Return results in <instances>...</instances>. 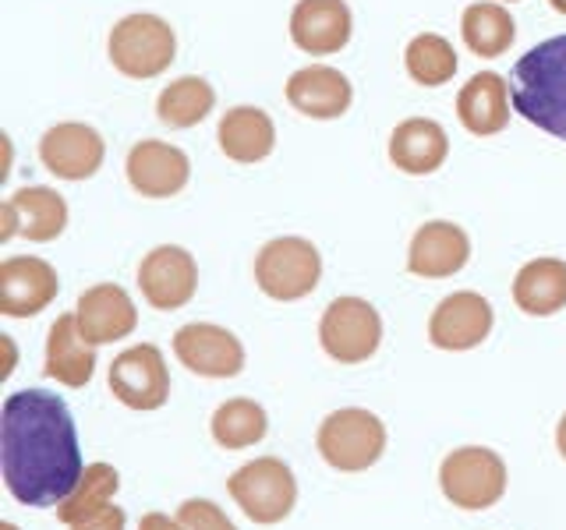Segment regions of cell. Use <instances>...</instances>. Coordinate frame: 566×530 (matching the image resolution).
I'll return each instance as SVG.
<instances>
[{
  "mask_svg": "<svg viewBox=\"0 0 566 530\" xmlns=\"http://www.w3.org/2000/svg\"><path fill=\"white\" fill-rule=\"evenodd\" d=\"M510 4H517V0H510Z\"/></svg>",
  "mask_w": 566,
  "mask_h": 530,
  "instance_id": "obj_38",
  "label": "cell"
},
{
  "mask_svg": "<svg viewBox=\"0 0 566 530\" xmlns=\"http://www.w3.org/2000/svg\"><path fill=\"white\" fill-rule=\"evenodd\" d=\"M403 67H407V75H411V82H418L424 88H439L457 75V50L447 35L421 32L407 43Z\"/></svg>",
  "mask_w": 566,
  "mask_h": 530,
  "instance_id": "obj_30",
  "label": "cell"
},
{
  "mask_svg": "<svg viewBox=\"0 0 566 530\" xmlns=\"http://www.w3.org/2000/svg\"><path fill=\"white\" fill-rule=\"evenodd\" d=\"M439 488L457 509H492L506 495V464L485 446L453 449L439 467Z\"/></svg>",
  "mask_w": 566,
  "mask_h": 530,
  "instance_id": "obj_6",
  "label": "cell"
},
{
  "mask_svg": "<svg viewBox=\"0 0 566 530\" xmlns=\"http://www.w3.org/2000/svg\"><path fill=\"white\" fill-rule=\"evenodd\" d=\"M553 4V11H559V14H566V0H548Z\"/></svg>",
  "mask_w": 566,
  "mask_h": 530,
  "instance_id": "obj_36",
  "label": "cell"
},
{
  "mask_svg": "<svg viewBox=\"0 0 566 530\" xmlns=\"http://www.w3.org/2000/svg\"><path fill=\"white\" fill-rule=\"evenodd\" d=\"M212 106H217V88L199 75H181L156 96V117L174 131H188L212 114Z\"/></svg>",
  "mask_w": 566,
  "mask_h": 530,
  "instance_id": "obj_27",
  "label": "cell"
},
{
  "mask_svg": "<svg viewBox=\"0 0 566 530\" xmlns=\"http://www.w3.org/2000/svg\"><path fill=\"white\" fill-rule=\"evenodd\" d=\"M8 202L18 212V230H22V237H29L35 244H50L64 234L67 202L61 191H53L46 184H29V188H18Z\"/></svg>",
  "mask_w": 566,
  "mask_h": 530,
  "instance_id": "obj_25",
  "label": "cell"
},
{
  "mask_svg": "<svg viewBox=\"0 0 566 530\" xmlns=\"http://www.w3.org/2000/svg\"><path fill=\"white\" fill-rule=\"evenodd\" d=\"M128 527V517H124V509H117V506H106L99 517H93V520H85V523H75L71 530H124Z\"/></svg>",
  "mask_w": 566,
  "mask_h": 530,
  "instance_id": "obj_32",
  "label": "cell"
},
{
  "mask_svg": "<svg viewBox=\"0 0 566 530\" xmlns=\"http://www.w3.org/2000/svg\"><path fill=\"white\" fill-rule=\"evenodd\" d=\"M117 488H120V474L111 464H88L75 491L57 506V520L75 527V523L99 517L106 506H114Z\"/></svg>",
  "mask_w": 566,
  "mask_h": 530,
  "instance_id": "obj_29",
  "label": "cell"
},
{
  "mask_svg": "<svg viewBox=\"0 0 566 530\" xmlns=\"http://www.w3.org/2000/svg\"><path fill=\"white\" fill-rule=\"evenodd\" d=\"M323 279V255L305 237H273L255 255V283L273 300H301Z\"/></svg>",
  "mask_w": 566,
  "mask_h": 530,
  "instance_id": "obj_7",
  "label": "cell"
},
{
  "mask_svg": "<svg viewBox=\"0 0 566 530\" xmlns=\"http://www.w3.org/2000/svg\"><path fill=\"white\" fill-rule=\"evenodd\" d=\"M174 353L202 379H234L244 368V347L230 329L212 322H188L174 332Z\"/></svg>",
  "mask_w": 566,
  "mask_h": 530,
  "instance_id": "obj_13",
  "label": "cell"
},
{
  "mask_svg": "<svg viewBox=\"0 0 566 530\" xmlns=\"http://www.w3.org/2000/svg\"><path fill=\"white\" fill-rule=\"evenodd\" d=\"M513 300L524 315H556L566 308V262L563 258H531L513 279Z\"/></svg>",
  "mask_w": 566,
  "mask_h": 530,
  "instance_id": "obj_24",
  "label": "cell"
},
{
  "mask_svg": "<svg viewBox=\"0 0 566 530\" xmlns=\"http://www.w3.org/2000/svg\"><path fill=\"white\" fill-rule=\"evenodd\" d=\"M354 14L347 0H297L291 11V40L301 53L329 57L350 43Z\"/></svg>",
  "mask_w": 566,
  "mask_h": 530,
  "instance_id": "obj_16",
  "label": "cell"
},
{
  "mask_svg": "<svg viewBox=\"0 0 566 530\" xmlns=\"http://www.w3.org/2000/svg\"><path fill=\"white\" fill-rule=\"evenodd\" d=\"M138 290L156 311H177L199 290V265L181 244H159L138 265Z\"/></svg>",
  "mask_w": 566,
  "mask_h": 530,
  "instance_id": "obj_11",
  "label": "cell"
},
{
  "mask_svg": "<svg viewBox=\"0 0 566 530\" xmlns=\"http://www.w3.org/2000/svg\"><path fill=\"white\" fill-rule=\"evenodd\" d=\"M492 305L474 290H457L450 297H442L432 318H429V340L439 350H474L489 340L492 332Z\"/></svg>",
  "mask_w": 566,
  "mask_h": 530,
  "instance_id": "obj_14",
  "label": "cell"
},
{
  "mask_svg": "<svg viewBox=\"0 0 566 530\" xmlns=\"http://www.w3.org/2000/svg\"><path fill=\"white\" fill-rule=\"evenodd\" d=\"M318 343L336 364H365L382 343V318L365 297H336L318 322Z\"/></svg>",
  "mask_w": 566,
  "mask_h": 530,
  "instance_id": "obj_8",
  "label": "cell"
},
{
  "mask_svg": "<svg viewBox=\"0 0 566 530\" xmlns=\"http://www.w3.org/2000/svg\"><path fill=\"white\" fill-rule=\"evenodd\" d=\"M460 35L478 57H503L517 40V22L500 0H478L460 14Z\"/></svg>",
  "mask_w": 566,
  "mask_h": 530,
  "instance_id": "obj_26",
  "label": "cell"
},
{
  "mask_svg": "<svg viewBox=\"0 0 566 530\" xmlns=\"http://www.w3.org/2000/svg\"><path fill=\"white\" fill-rule=\"evenodd\" d=\"M111 393L132 411H159L170 400V371L156 343L120 350L111 364Z\"/></svg>",
  "mask_w": 566,
  "mask_h": 530,
  "instance_id": "obj_9",
  "label": "cell"
},
{
  "mask_svg": "<svg viewBox=\"0 0 566 530\" xmlns=\"http://www.w3.org/2000/svg\"><path fill=\"white\" fill-rule=\"evenodd\" d=\"M230 499L241 506V512L252 523H280L291 517L297 502L294 470L276 456H259L252 464L238 467L227 481Z\"/></svg>",
  "mask_w": 566,
  "mask_h": 530,
  "instance_id": "obj_5",
  "label": "cell"
},
{
  "mask_svg": "<svg viewBox=\"0 0 566 530\" xmlns=\"http://www.w3.org/2000/svg\"><path fill=\"white\" fill-rule=\"evenodd\" d=\"M0 470L22 506H61L82 481V449L71 411L46 389H18L0 411Z\"/></svg>",
  "mask_w": 566,
  "mask_h": 530,
  "instance_id": "obj_1",
  "label": "cell"
},
{
  "mask_svg": "<svg viewBox=\"0 0 566 530\" xmlns=\"http://www.w3.org/2000/svg\"><path fill=\"white\" fill-rule=\"evenodd\" d=\"M18 234H22V230H18V212H14L11 202H4V205H0V244H8Z\"/></svg>",
  "mask_w": 566,
  "mask_h": 530,
  "instance_id": "obj_33",
  "label": "cell"
},
{
  "mask_svg": "<svg viewBox=\"0 0 566 530\" xmlns=\"http://www.w3.org/2000/svg\"><path fill=\"white\" fill-rule=\"evenodd\" d=\"M513 110L527 124L566 141V35L531 46L513 64Z\"/></svg>",
  "mask_w": 566,
  "mask_h": 530,
  "instance_id": "obj_2",
  "label": "cell"
},
{
  "mask_svg": "<svg viewBox=\"0 0 566 530\" xmlns=\"http://www.w3.org/2000/svg\"><path fill=\"white\" fill-rule=\"evenodd\" d=\"M450 156V135L432 117H407L389 135V163L407 177H429Z\"/></svg>",
  "mask_w": 566,
  "mask_h": 530,
  "instance_id": "obj_20",
  "label": "cell"
},
{
  "mask_svg": "<svg viewBox=\"0 0 566 530\" xmlns=\"http://www.w3.org/2000/svg\"><path fill=\"white\" fill-rule=\"evenodd\" d=\"M315 442L333 470L361 474L379 464L386 449V424L365 406H344V411H333L318 424Z\"/></svg>",
  "mask_w": 566,
  "mask_h": 530,
  "instance_id": "obj_4",
  "label": "cell"
},
{
  "mask_svg": "<svg viewBox=\"0 0 566 530\" xmlns=\"http://www.w3.org/2000/svg\"><path fill=\"white\" fill-rule=\"evenodd\" d=\"M217 141L234 163H262L276 149V124L262 106H230L217 124Z\"/></svg>",
  "mask_w": 566,
  "mask_h": 530,
  "instance_id": "obj_23",
  "label": "cell"
},
{
  "mask_svg": "<svg viewBox=\"0 0 566 530\" xmlns=\"http://www.w3.org/2000/svg\"><path fill=\"white\" fill-rule=\"evenodd\" d=\"M177 520H181L185 530H238L234 523L227 520V512L209 502V499H188L177 509Z\"/></svg>",
  "mask_w": 566,
  "mask_h": 530,
  "instance_id": "obj_31",
  "label": "cell"
},
{
  "mask_svg": "<svg viewBox=\"0 0 566 530\" xmlns=\"http://www.w3.org/2000/svg\"><path fill=\"white\" fill-rule=\"evenodd\" d=\"M57 290V269L46 258L14 255L0 262V311L8 318H32L46 311Z\"/></svg>",
  "mask_w": 566,
  "mask_h": 530,
  "instance_id": "obj_15",
  "label": "cell"
},
{
  "mask_svg": "<svg viewBox=\"0 0 566 530\" xmlns=\"http://www.w3.org/2000/svg\"><path fill=\"white\" fill-rule=\"evenodd\" d=\"M103 159H106V141L93 124L64 120L46 128L40 138V163L57 181H88V177L99 173Z\"/></svg>",
  "mask_w": 566,
  "mask_h": 530,
  "instance_id": "obj_10",
  "label": "cell"
},
{
  "mask_svg": "<svg viewBox=\"0 0 566 530\" xmlns=\"http://www.w3.org/2000/svg\"><path fill=\"white\" fill-rule=\"evenodd\" d=\"M78 329L88 343H114V340H128L138 326V311L132 294L117 287V283H96L78 297Z\"/></svg>",
  "mask_w": 566,
  "mask_h": 530,
  "instance_id": "obj_18",
  "label": "cell"
},
{
  "mask_svg": "<svg viewBox=\"0 0 566 530\" xmlns=\"http://www.w3.org/2000/svg\"><path fill=\"white\" fill-rule=\"evenodd\" d=\"M510 85L503 75L495 71H478V75L468 78V85H460L457 93V120L474 138H489L500 135L510 124Z\"/></svg>",
  "mask_w": 566,
  "mask_h": 530,
  "instance_id": "obj_21",
  "label": "cell"
},
{
  "mask_svg": "<svg viewBox=\"0 0 566 530\" xmlns=\"http://www.w3.org/2000/svg\"><path fill=\"white\" fill-rule=\"evenodd\" d=\"M471 258V237L464 226L450 220H429L415 230L411 247H407V269L421 279H447L457 276Z\"/></svg>",
  "mask_w": 566,
  "mask_h": 530,
  "instance_id": "obj_17",
  "label": "cell"
},
{
  "mask_svg": "<svg viewBox=\"0 0 566 530\" xmlns=\"http://www.w3.org/2000/svg\"><path fill=\"white\" fill-rule=\"evenodd\" d=\"M106 57H111L114 71H120L124 78H135V82L159 78L177 61V32L167 18H159V14H149V11L124 14L111 29Z\"/></svg>",
  "mask_w": 566,
  "mask_h": 530,
  "instance_id": "obj_3",
  "label": "cell"
},
{
  "mask_svg": "<svg viewBox=\"0 0 566 530\" xmlns=\"http://www.w3.org/2000/svg\"><path fill=\"white\" fill-rule=\"evenodd\" d=\"M556 449H559V456L566 459V414H563L559 424H556Z\"/></svg>",
  "mask_w": 566,
  "mask_h": 530,
  "instance_id": "obj_35",
  "label": "cell"
},
{
  "mask_svg": "<svg viewBox=\"0 0 566 530\" xmlns=\"http://www.w3.org/2000/svg\"><path fill=\"white\" fill-rule=\"evenodd\" d=\"M0 530H18L14 523H0Z\"/></svg>",
  "mask_w": 566,
  "mask_h": 530,
  "instance_id": "obj_37",
  "label": "cell"
},
{
  "mask_svg": "<svg viewBox=\"0 0 566 530\" xmlns=\"http://www.w3.org/2000/svg\"><path fill=\"white\" fill-rule=\"evenodd\" d=\"M287 103L301 117L336 120L350 110L354 85L344 71H336L329 64H308V67H297L287 78Z\"/></svg>",
  "mask_w": 566,
  "mask_h": 530,
  "instance_id": "obj_19",
  "label": "cell"
},
{
  "mask_svg": "<svg viewBox=\"0 0 566 530\" xmlns=\"http://www.w3.org/2000/svg\"><path fill=\"white\" fill-rule=\"evenodd\" d=\"M124 173H128V184L142 199H174L191 181V159L185 156V149L170 146V141L142 138L128 149Z\"/></svg>",
  "mask_w": 566,
  "mask_h": 530,
  "instance_id": "obj_12",
  "label": "cell"
},
{
  "mask_svg": "<svg viewBox=\"0 0 566 530\" xmlns=\"http://www.w3.org/2000/svg\"><path fill=\"white\" fill-rule=\"evenodd\" d=\"M138 530H185V527H181V520L164 517V512H146L142 523H138Z\"/></svg>",
  "mask_w": 566,
  "mask_h": 530,
  "instance_id": "obj_34",
  "label": "cell"
},
{
  "mask_svg": "<svg viewBox=\"0 0 566 530\" xmlns=\"http://www.w3.org/2000/svg\"><path fill=\"white\" fill-rule=\"evenodd\" d=\"M46 379L67 389H82L96 375V343H88L75 315H57L46 336Z\"/></svg>",
  "mask_w": 566,
  "mask_h": 530,
  "instance_id": "obj_22",
  "label": "cell"
},
{
  "mask_svg": "<svg viewBox=\"0 0 566 530\" xmlns=\"http://www.w3.org/2000/svg\"><path fill=\"white\" fill-rule=\"evenodd\" d=\"M212 428V442H217L220 449H248V446H259L270 432V417L265 411L248 396H234L217 406V414L209 421Z\"/></svg>",
  "mask_w": 566,
  "mask_h": 530,
  "instance_id": "obj_28",
  "label": "cell"
}]
</instances>
